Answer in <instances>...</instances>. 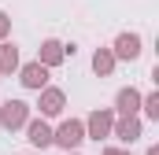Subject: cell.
I'll return each instance as SVG.
<instances>
[{"label": "cell", "instance_id": "cell-14", "mask_svg": "<svg viewBox=\"0 0 159 155\" xmlns=\"http://www.w3.org/2000/svg\"><path fill=\"white\" fill-rule=\"evenodd\" d=\"M111 155H119V152H111Z\"/></svg>", "mask_w": 159, "mask_h": 155}, {"label": "cell", "instance_id": "cell-4", "mask_svg": "<svg viewBox=\"0 0 159 155\" xmlns=\"http://www.w3.org/2000/svg\"><path fill=\"white\" fill-rule=\"evenodd\" d=\"M22 81H26L30 89H41V85H44V70H41V67H26V78H22Z\"/></svg>", "mask_w": 159, "mask_h": 155}, {"label": "cell", "instance_id": "cell-6", "mask_svg": "<svg viewBox=\"0 0 159 155\" xmlns=\"http://www.w3.org/2000/svg\"><path fill=\"white\" fill-rule=\"evenodd\" d=\"M119 107H122V111H133V107H137V92H133V89L119 92Z\"/></svg>", "mask_w": 159, "mask_h": 155}, {"label": "cell", "instance_id": "cell-13", "mask_svg": "<svg viewBox=\"0 0 159 155\" xmlns=\"http://www.w3.org/2000/svg\"><path fill=\"white\" fill-rule=\"evenodd\" d=\"M0 33H4V15H0Z\"/></svg>", "mask_w": 159, "mask_h": 155}, {"label": "cell", "instance_id": "cell-3", "mask_svg": "<svg viewBox=\"0 0 159 155\" xmlns=\"http://www.w3.org/2000/svg\"><path fill=\"white\" fill-rule=\"evenodd\" d=\"M137 52H141V41L133 37V33H129V37H119V55H129V59H133Z\"/></svg>", "mask_w": 159, "mask_h": 155}, {"label": "cell", "instance_id": "cell-1", "mask_svg": "<svg viewBox=\"0 0 159 155\" xmlns=\"http://www.w3.org/2000/svg\"><path fill=\"white\" fill-rule=\"evenodd\" d=\"M22 118H26V104H19V100H15V104H7V107H4V126H19Z\"/></svg>", "mask_w": 159, "mask_h": 155}, {"label": "cell", "instance_id": "cell-11", "mask_svg": "<svg viewBox=\"0 0 159 155\" xmlns=\"http://www.w3.org/2000/svg\"><path fill=\"white\" fill-rule=\"evenodd\" d=\"M44 55L48 59H59V44H44Z\"/></svg>", "mask_w": 159, "mask_h": 155}, {"label": "cell", "instance_id": "cell-7", "mask_svg": "<svg viewBox=\"0 0 159 155\" xmlns=\"http://www.w3.org/2000/svg\"><path fill=\"white\" fill-rule=\"evenodd\" d=\"M59 104H63V100H59V92H48V100H44V111H48V115H56V111H59Z\"/></svg>", "mask_w": 159, "mask_h": 155}, {"label": "cell", "instance_id": "cell-8", "mask_svg": "<svg viewBox=\"0 0 159 155\" xmlns=\"http://www.w3.org/2000/svg\"><path fill=\"white\" fill-rule=\"evenodd\" d=\"M7 67H15V48H11V52H7V48L0 52V70H7Z\"/></svg>", "mask_w": 159, "mask_h": 155}, {"label": "cell", "instance_id": "cell-5", "mask_svg": "<svg viewBox=\"0 0 159 155\" xmlns=\"http://www.w3.org/2000/svg\"><path fill=\"white\" fill-rule=\"evenodd\" d=\"M30 140H34V144H48V140H52V133H48L41 122H34V126H30Z\"/></svg>", "mask_w": 159, "mask_h": 155}, {"label": "cell", "instance_id": "cell-10", "mask_svg": "<svg viewBox=\"0 0 159 155\" xmlns=\"http://www.w3.org/2000/svg\"><path fill=\"white\" fill-rule=\"evenodd\" d=\"M93 129H96V133H104V129H107V118L96 115V118H93Z\"/></svg>", "mask_w": 159, "mask_h": 155}, {"label": "cell", "instance_id": "cell-9", "mask_svg": "<svg viewBox=\"0 0 159 155\" xmlns=\"http://www.w3.org/2000/svg\"><path fill=\"white\" fill-rule=\"evenodd\" d=\"M122 137H126V140H133V137H137V122H122V129H119Z\"/></svg>", "mask_w": 159, "mask_h": 155}, {"label": "cell", "instance_id": "cell-2", "mask_svg": "<svg viewBox=\"0 0 159 155\" xmlns=\"http://www.w3.org/2000/svg\"><path fill=\"white\" fill-rule=\"evenodd\" d=\"M78 140H81V126L67 122V126L59 129V144H67V148H70V144H78Z\"/></svg>", "mask_w": 159, "mask_h": 155}, {"label": "cell", "instance_id": "cell-12", "mask_svg": "<svg viewBox=\"0 0 159 155\" xmlns=\"http://www.w3.org/2000/svg\"><path fill=\"white\" fill-rule=\"evenodd\" d=\"M111 67V55H96V70H107Z\"/></svg>", "mask_w": 159, "mask_h": 155}]
</instances>
